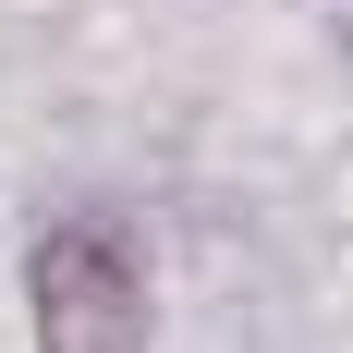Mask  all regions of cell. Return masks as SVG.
I'll return each instance as SVG.
<instances>
[{
    "label": "cell",
    "mask_w": 353,
    "mask_h": 353,
    "mask_svg": "<svg viewBox=\"0 0 353 353\" xmlns=\"http://www.w3.org/2000/svg\"><path fill=\"white\" fill-rule=\"evenodd\" d=\"M134 256L110 244V232H61L49 268H37V317H49V353H110L134 329Z\"/></svg>",
    "instance_id": "cell-1"
}]
</instances>
